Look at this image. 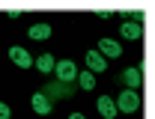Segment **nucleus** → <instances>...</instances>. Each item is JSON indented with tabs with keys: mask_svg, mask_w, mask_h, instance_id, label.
Segmentation results:
<instances>
[{
	"mask_svg": "<svg viewBox=\"0 0 155 119\" xmlns=\"http://www.w3.org/2000/svg\"><path fill=\"white\" fill-rule=\"evenodd\" d=\"M48 98H69V95H75V83H63V80H51L45 89H42Z\"/></svg>",
	"mask_w": 155,
	"mask_h": 119,
	"instance_id": "1",
	"label": "nucleus"
},
{
	"mask_svg": "<svg viewBox=\"0 0 155 119\" xmlns=\"http://www.w3.org/2000/svg\"><path fill=\"white\" fill-rule=\"evenodd\" d=\"M114 104H116V110H122V113H134L140 107V95L134 89H125V92H119V101H114Z\"/></svg>",
	"mask_w": 155,
	"mask_h": 119,
	"instance_id": "2",
	"label": "nucleus"
},
{
	"mask_svg": "<svg viewBox=\"0 0 155 119\" xmlns=\"http://www.w3.org/2000/svg\"><path fill=\"white\" fill-rule=\"evenodd\" d=\"M54 72H57V80H63V83H75L78 80V66L72 60H60L54 66Z\"/></svg>",
	"mask_w": 155,
	"mask_h": 119,
	"instance_id": "3",
	"label": "nucleus"
},
{
	"mask_svg": "<svg viewBox=\"0 0 155 119\" xmlns=\"http://www.w3.org/2000/svg\"><path fill=\"white\" fill-rule=\"evenodd\" d=\"M9 60H12L15 66H21V69H30V66H33V57L27 54V48H18V45L9 48Z\"/></svg>",
	"mask_w": 155,
	"mask_h": 119,
	"instance_id": "4",
	"label": "nucleus"
},
{
	"mask_svg": "<svg viewBox=\"0 0 155 119\" xmlns=\"http://www.w3.org/2000/svg\"><path fill=\"white\" fill-rule=\"evenodd\" d=\"M87 66H90V72H104L107 69V63H104V57L98 54V51H87Z\"/></svg>",
	"mask_w": 155,
	"mask_h": 119,
	"instance_id": "5",
	"label": "nucleus"
},
{
	"mask_svg": "<svg viewBox=\"0 0 155 119\" xmlns=\"http://www.w3.org/2000/svg\"><path fill=\"white\" fill-rule=\"evenodd\" d=\"M122 83H125L128 89H137V86L143 83V75H140V69H125V72H122Z\"/></svg>",
	"mask_w": 155,
	"mask_h": 119,
	"instance_id": "6",
	"label": "nucleus"
},
{
	"mask_svg": "<svg viewBox=\"0 0 155 119\" xmlns=\"http://www.w3.org/2000/svg\"><path fill=\"white\" fill-rule=\"evenodd\" d=\"M33 110L42 113V116H48V113H51V98H48L45 92H36V95H33Z\"/></svg>",
	"mask_w": 155,
	"mask_h": 119,
	"instance_id": "7",
	"label": "nucleus"
},
{
	"mask_svg": "<svg viewBox=\"0 0 155 119\" xmlns=\"http://www.w3.org/2000/svg\"><path fill=\"white\" fill-rule=\"evenodd\" d=\"M98 51H101L104 57H119V54H122V48H119L114 39H98Z\"/></svg>",
	"mask_w": 155,
	"mask_h": 119,
	"instance_id": "8",
	"label": "nucleus"
},
{
	"mask_svg": "<svg viewBox=\"0 0 155 119\" xmlns=\"http://www.w3.org/2000/svg\"><path fill=\"white\" fill-rule=\"evenodd\" d=\"M98 113H101L104 119H114L116 113H119V110H116V104H114L110 98H107V95H101V98H98Z\"/></svg>",
	"mask_w": 155,
	"mask_h": 119,
	"instance_id": "9",
	"label": "nucleus"
},
{
	"mask_svg": "<svg viewBox=\"0 0 155 119\" xmlns=\"http://www.w3.org/2000/svg\"><path fill=\"white\" fill-rule=\"evenodd\" d=\"M119 30H122L125 39H140V36H143V24H134V21H125Z\"/></svg>",
	"mask_w": 155,
	"mask_h": 119,
	"instance_id": "10",
	"label": "nucleus"
},
{
	"mask_svg": "<svg viewBox=\"0 0 155 119\" xmlns=\"http://www.w3.org/2000/svg\"><path fill=\"white\" fill-rule=\"evenodd\" d=\"M54 66H57V60L51 57V54H42V57L36 60V69H39V72H45V75L54 72Z\"/></svg>",
	"mask_w": 155,
	"mask_h": 119,
	"instance_id": "11",
	"label": "nucleus"
},
{
	"mask_svg": "<svg viewBox=\"0 0 155 119\" xmlns=\"http://www.w3.org/2000/svg\"><path fill=\"white\" fill-rule=\"evenodd\" d=\"M51 36V24H33L30 27V39H48Z\"/></svg>",
	"mask_w": 155,
	"mask_h": 119,
	"instance_id": "12",
	"label": "nucleus"
},
{
	"mask_svg": "<svg viewBox=\"0 0 155 119\" xmlns=\"http://www.w3.org/2000/svg\"><path fill=\"white\" fill-rule=\"evenodd\" d=\"M75 83L81 86V89H93V86H96V75H93V72H81Z\"/></svg>",
	"mask_w": 155,
	"mask_h": 119,
	"instance_id": "13",
	"label": "nucleus"
},
{
	"mask_svg": "<svg viewBox=\"0 0 155 119\" xmlns=\"http://www.w3.org/2000/svg\"><path fill=\"white\" fill-rule=\"evenodd\" d=\"M9 116H12V110H9V107L0 101V119H9Z\"/></svg>",
	"mask_w": 155,
	"mask_h": 119,
	"instance_id": "14",
	"label": "nucleus"
},
{
	"mask_svg": "<svg viewBox=\"0 0 155 119\" xmlns=\"http://www.w3.org/2000/svg\"><path fill=\"white\" fill-rule=\"evenodd\" d=\"M69 119H84V113H72V116H69Z\"/></svg>",
	"mask_w": 155,
	"mask_h": 119,
	"instance_id": "15",
	"label": "nucleus"
}]
</instances>
